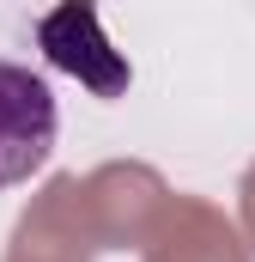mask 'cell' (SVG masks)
I'll list each match as a JSON object with an SVG mask.
<instances>
[{
    "label": "cell",
    "instance_id": "6da1fadb",
    "mask_svg": "<svg viewBox=\"0 0 255 262\" xmlns=\"http://www.w3.org/2000/svg\"><path fill=\"white\" fill-rule=\"evenodd\" d=\"M55 92L43 73L18 61H0V189L37 177L55 152Z\"/></svg>",
    "mask_w": 255,
    "mask_h": 262
}]
</instances>
